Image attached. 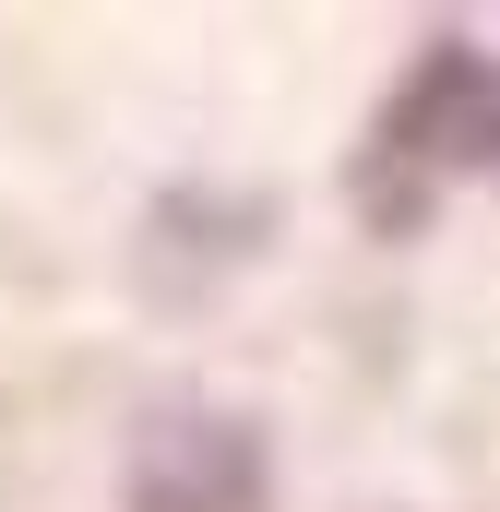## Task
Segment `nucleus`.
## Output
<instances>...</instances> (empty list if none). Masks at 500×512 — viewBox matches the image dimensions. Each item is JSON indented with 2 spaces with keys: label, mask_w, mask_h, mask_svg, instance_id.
Here are the masks:
<instances>
[{
  "label": "nucleus",
  "mask_w": 500,
  "mask_h": 512,
  "mask_svg": "<svg viewBox=\"0 0 500 512\" xmlns=\"http://www.w3.org/2000/svg\"><path fill=\"white\" fill-rule=\"evenodd\" d=\"M274 501V465H262V429L215 417V405H167L143 417L120 465V512H262Z\"/></svg>",
  "instance_id": "1"
}]
</instances>
